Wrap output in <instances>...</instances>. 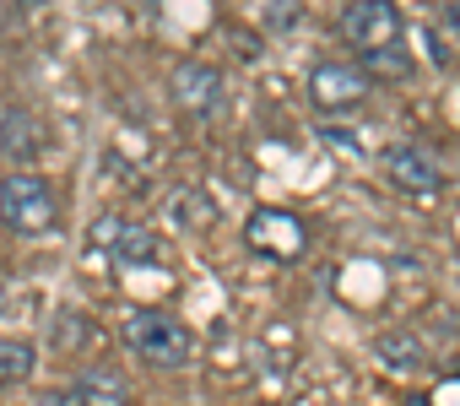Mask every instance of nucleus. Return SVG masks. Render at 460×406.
<instances>
[{
    "instance_id": "obj_9",
    "label": "nucleus",
    "mask_w": 460,
    "mask_h": 406,
    "mask_svg": "<svg viewBox=\"0 0 460 406\" xmlns=\"http://www.w3.org/2000/svg\"><path fill=\"white\" fill-rule=\"evenodd\" d=\"M60 406H130V384L114 374V368H87L66 395Z\"/></svg>"
},
{
    "instance_id": "obj_7",
    "label": "nucleus",
    "mask_w": 460,
    "mask_h": 406,
    "mask_svg": "<svg viewBox=\"0 0 460 406\" xmlns=\"http://www.w3.org/2000/svg\"><path fill=\"white\" fill-rule=\"evenodd\" d=\"M168 87H173V103H179L184 114H195V119H211V114L222 109V71H217L211 60H184V66H173Z\"/></svg>"
},
{
    "instance_id": "obj_5",
    "label": "nucleus",
    "mask_w": 460,
    "mask_h": 406,
    "mask_svg": "<svg viewBox=\"0 0 460 406\" xmlns=\"http://www.w3.org/2000/svg\"><path fill=\"white\" fill-rule=\"evenodd\" d=\"M244 239H250V250H255V255H271V260H298V255L309 250V228H304L293 212H277V207L250 212Z\"/></svg>"
},
{
    "instance_id": "obj_10",
    "label": "nucleus",
    "mask_w": 460,
    "mask_h": 406,
    "mask_svg": "<svg viewBox=\"0 0 460 406\" xmlns=\"http://www.w3.org/2000/svg\"><path fill=\"white\" fill-rule=\"evenodd\" d=\"M0 152L17 157V163H33V157L44 152V125H39V114H28V109H6V114H0Z\"/></svg>"
},
{
    "instance_id": "obj_11",
    "label": "nucleus",
    "mask_w": 460,
    "mask_h": 406,
    "mask_svg": "<svg viewBox=\"0 0 460 406\" xmlns=\"http://www.w3.org/2000/svg\"><path fill=\"white\" fill-rule=\"evenodd\" d=\"M173 223L179 228H190V234H206V228H217V200L206 195V190H195V184H184L179 195H173Z\"/></svg>"
},
{
    "instance_id": "obj_6",
    "label": "nucleus",
    "mask_w": 460,
    "mask_h": 406,
    "mask_svg": "<svg viewBox=\"0 0 460 406\" xmlns=\"http://www.w3.org/2000/svg\"><path fill=\"white\" fill-rule=\"evenodd\" d=\"M385 179H390L395 190H406V195H438V190H444L438 157H433L428 146H417V141L385 146Z\"/></svg>"
},
{
    "instance_id": "obj_17",
    "label": "nucleus",
    "mask_w": 460,
    "mask_h": 406,
    "mask_svg": "<svg viewBox=\"0 0 460 406\" xmlns=\"http://www.w3.org/2000/svg\"><path fill=\"white\" fill-rule=\"evenodd\" d=\"M22 6H44V0H22Z\"/></svg>"
},
{
    "instance_id": "obj_13",
    "label": "nucleus",
    "mask_w": 460,
    "mask_h": 406,
    "mask_svg": "<svg viewBox=\"0 0 460 406\" xmlns=\"http://www.w3.org/2000/svg\"><path fill=\"white\" fill-rule=\"evenodd\" d=\"M33 363H39L33 341H17V336H0V390H6V384H22V379L33 374Z\"/></svg>"
},
{
    "instance_id": "obj_16",
    "label": "nucleus",
    "mask_w": 460,
    "mask_h": 406,
    "mask_svg": "<svg viewBox=\"0 0 460 406\" xmlns=\"http://www.w3.org/2000/svg\"><path fill=\"white\" fill-rule=\"evenodd\" d=\"M325 141H331L336 152H363V146H358V136H352V130H336V125H325Z\"/></svg>"
},
{
    "instance_id": "obj_12",
    "label": "nucleus",
    "mask_w": 460,
    "mask_h": 406,
    "mask_svg": "<svg viewBox=\"0 0 460 406\" xmlns=\"http://www.w3.org/2000/svg\"><path fill=\"white\" fill-rule=\"evenodd\" d=\"M374 352H379V363H385V368H395V374H411V368H422V363H428V357H422V341H417V336H406V331L379 336V341H374Z\"/></svg>"
},
{
    "instance_id": "obj_2",
    "label": "nucleus",
    "mask_w": 460,
    "mask_h": 406,
    "mask_svg": "<svg viewBox=\"0 0 460 406\" xmlns=\"http://www.w3.org/2000/svg\"><path fill=\"white\" fill-rule=\"evenodd\" d=\"M125 347H130L136 357L157 363V368H184V363L195 357V336H190L179 320L157 314V309H130V314H125Z\"/></svg>"
},
{
    "instance_id": "obj_8",
    "label": "nucleus",
    "mask_w": 460,
    "mask_h": 406,
    "mask_svg": "<svg viewBox=\"0 0 460 406\" xmlns=\"http://www.w3.org/2000/svg\"><path fill=\"white\" fill-rule=\"evenodd\" d=\"M93 244L109 250L119 266H152L163 255V239L152 228H136V223H119V217H98L93 223Z\"/></svg>"
},
{
    "instance_id": "obj_15",
    "label": "nucleus",
    "mask_w": 460,
    "mask_h": 406,
    "mask_svg": "<svg viewBox=\"0 0 460 406\" xmlns=\"http://www.w3.org/2000/svg\"><path fill=\"white\" fill-rule=\"evenodd\" d=\"M368 82L374 76H390V82H406L411 76V60H406V49H385V55H368Z\"/></svg>"
},
{
    "instance_id": "obj_14",
    "label": "nucleus",
    "mask_w": 460,
    "mask_h": 406,
    "mask_svg": "<svg viewBox=\"0 0 460 406\" xmlns=\"http://www.w3.org/2000/svg\"><path fill=\"white\" fill-rule=\"evenodd\" d=\"M449 55H460V0H449L438 17V66H449Z\"/></svg>"
},
{
    "instance_id": "obj_1",
    "label": "nucleus",
    "mask_w": 460,
    "mask_h": 406,
    "mask_svg": "<svg viewBox=\"0 0 460 406\" xmlns=\"http://www.w3.org/2000/svg\"><path fill=\"white\" fill-rule=\"evenodd\" d=\"M0 223H6L12 234H28V239L55 234L60 200H55V190L39 173H6L0 179Z\"/></svg>"
},
{
    "instance_id": "obj_4",
    "label": "nucleus",
    "mask_w": 460,
    "mask_h": 406,
    "mask_svg": "<svg viewBox=\"0 0 460 406\" xmlns=\"http://www.w3.org/2000/svg\"><path fill=\"white\" fill-rule=\"evenodd\" d=\"M341 39L352 49H363V55H385V49H401L406 22H401V12L390 0H358V6H347V17H341Z\"/></svg>"
},
{
    "instance_id": "obj_3",
    "label": "nucleus",
    "mask_w": 460,
    "mask_h": 406,
    "mask_svg": "<svg viewBox=\"0 0 460 406\" xmlns=\"http://www.w3.org/2000/svg\"><path fill=\"white\" fill-rule=\"evenodd\" d=\"M368 87L374 82H368V71L358 60H320L314 76H309V98H314L320 114H352V109H363Z\"/></svg>"
}]
</instances>
